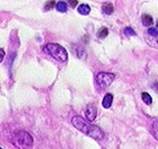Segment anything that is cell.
<instances>
[{"mask_svg": "<svg viewBox=\"0 0 158 149\" xmlns=\"http://www.w3.org/2000/svg\"><path fill=\"white\" fill-rule=\"evenodd\" d=\"M150 132H152V137H154L156 140H158V121H155V122L152 124Z\"/></svg>", "mask_w": 158, "mask_h": 149, "instance_id": "12", "label": "cell"}, {"mask_svg": "<svg viewBox=\"0 0 158 149\" xmlns=\"http://www.w3.org/2000/svg\"><path fill=\"white\" fill-rule=\"evenodd\" d=\"M107 35H109V30H107L106 27H102V28L97 32V36H98L99 39H105Z\"/></svg>", "mask_w": 158, "mask_h": 149, "instance_id": "13", "label": "cell"}, {"mask_svg": "<svg viewBox=\"0 0 158 149\" xmlns=\"http://www.w3.org/2000/svg\"><path fill=\"white\" fill-rule=\"evenodd\" d=\"M141 22H142V25L146 27H149L152 25V17L149 16V15H143L141 17Z\"/></svg>", "mask_w": 158, "mask_h": 149, "instance_id": "9", "label": "cell"}, {"mask_svg": "<svg viewBox=\"0 0 158 149\" xmlns=\"http://www.w3.org/2000/svg\"><path fill=\"white\" fill-rule=\"evenodd\" d=\"M11 143L18 149H30L33 146V138L26 131H16L11 136Z\"/></svg>", "mask_w": 158, "mask_h": 149, "instance_id": "2", "label": "cell"}, {"mask_svg": "<svg viewBox=\"0 0 158 149\" xmlns=\"http://www.w3.org/2000/svg\"><path fill=\"white\" fill-rule=\"evenodd\" d=\"M96 114H97L96 106L94 105V104H89V105L86 107V111H85L86 119L92 122V121H94V120L96 119Z\"/></svg>", "mask_w": 158, "mask_h": 149, "instance_id": "5", "label": "cell"}, {"mask_svg": "<svg viewBox=\"0 0 158 149\" xmlns=\"http://www.w3.org/2000/svg\"><path fill=\"white\" fill-rule=\"evenodd\" d=\"M69 5L71 7H76L78 5V1H69Z\"/></svg>", "mask_w": 158, "mask_h": 149, "instance_id": "19", "label": "cell"}, {"mask_svg": "<svg viewBox=\"0 0 158 149\" xmlns=\"http://www.w3.org/2000/svg\"><path fill=\"white\" fill-rule=\"evenodd\" d=\"M124 34L127 36H135V32L132 30L131 27H127V28H124Z\"/></svg>", "mask_w": 158, "mask_h": 149, "instance_id": "16", "label": "cell"}, {"mask_svg": "<svg viewBox=\"0 0 158 149\" xmlns=\"http://www.w3.org/2000/svg\"><path fill=\"white\" fill-rule=\"evenodd\" d=\"M0 149H2V148H1V147H0Z\"/></svg>", "mask_w": 158, "mask_h": 149, "instance_id": "21", "label": "cell"}, {"mask_svg": "<svg viewBox=\"0 0 158 149\" xmlns=\"http://www.w3.org/2000/svg\"><path fill=\"white\" fill-rule=\"evenodd\" d=\"M146 41H147L152 47L158 48V36H150V35H147V36H146Z\"/></svg>", "mask_w": 158, "mask_h": 149, "instance_id": "11", "label": "cell"}, {"mask_svg": "<svg viewBox=\"0 0 158 149\" xmlns=\"http://www.w3.org/2000/svg\"><path fill=\"white\" fill-rule=\"evenodd\" d=\"M157 30H158V22H157Z\"/></svg>", "mask_w": 158, "mask_h": 149, "instance_id": "20", "label": "cell"}, {"mask_svg": "<svg viewBox=\"0 0 158 149\" xmlns=\"http://www.w3.org/2000/svg\"><path fill=\"white\" fill-rule=\"evenodd\" d=\"M77 56H79V58H85L86 56V52H85V50H84V48L81 47H77Z\"/></svg>", "mask_w": 158, "mask_h": 149, "instance_id": "15", "label": "cell"}, {"mask_svg": "<svg viewBox=\"0 0 158 149\" xmlns=\"http://www.w3.org/2000/svg\"><path fill=\"white\" fill-rule=\"evenodd\" d=\"M112 103H113V95L112 94H106L102 102L103 107H104V109H110L111 105H112Z\"/></svg>", "mask_w": 158, "mask_h": 149, "instance_id": "6", "label": "cell"}, {"mask_svg": "<svg viewBox=\"0 0 158 149\" xmlns=\"http://www.w3.org/2000/svg\"><path fill=\"white\" fill-rule=\"evenodd\" d=\"M43 50H44V52L52 56L53 59L58 60L59 62H66L68 60L67 50L58 43H48Z\"/></svg>", "mask_w": 158, "mask_h": 149, "instance_id": "3", "label": "cell"}, {"mask_svg": "<svg viewBox=\"0 0 158 149\" xmlns=\"http://www.w3.org/2000/svg\"><path fill=\"white\" fill-rule=\"evenodd\" d=\"M102 10L103 13L106 14V15H111L113 13V10H114V8H113V5L111 2H105L103 5Z\"/></svg>", "mask_w": 158, "mask_h": 149, "instance_id": "8", "label": "cell"}, {"mask_svg": "<svg viewBox=\"0 0 158 149\" xmlns=\"http://www.w3.org/2000/svg\"><path fill=\"white\" fill-rule=\"evenodd\" d=\"M141 97H142V101L147 104V105H150L152 103V96L149 95L148 93H142V95H141Z\"/></svg>", "mask_w": 158, "mask_h": 149, "instance_id": "14", "label": "cell"}, {"mask_svg": "<svg viewBox=\"0 0 158 149\" xmlns=\"http://www.w3.org/2000/svg\"><path fill=\"white\" fill-rule=\"evenodd\" d=\"M56 3L54 2V1H49V2H46L45 3V10H50V9H52L53 7L56 6Z\"/></svg>", "mask_w": 158, "mask_h": 149, "instance_id": "17", "label": "cell"}, {"mask_svg": "<svg viewBox=\"0 0 158 149\" xmlns=\"http://www.w3.org/2000/svg\"><path fill=\"white\" fill-rule=\"evenodd\" d=\"M71 123H73V126L77 130H79L80 132L87 135L88 137H92L93 139L102 140L104 138V132H103V130L101 128L86 122L81 116H78V115L73 116V119H71Z\"/></svg>", "mask_w": 158, "mask_h": 149, "instance_id": "1", "label": "cell"}, {"mask_svg": "<svg viewBox=\"0 0 158 149\" xmlns=\"http://www.w3.org/2000/svg\"><path fill=\"white\" fill-rule=\"evenodd\" d=\"M78 13L80 15H88L90 13V7L88 5H86V3H81L78 7Z\"/></svg>", "mask_w": 158, "mask_h": 149, "instance_id": "7", "label": "cell"}, {"mask_svg": "<svg viewBox=\"0 0 158 149\" xmlns=\"http://www.w3.org/2000/svg\"><path fill=\"white\" fill-rule=\"evenodd\" d=\"M67 8H68V6H67V2H64V1H58L56 5V9L60 13H66Z\"/></svg>", "mask_w": 158, "mask_h": 149, "instance_id": "10", "label": "cell"}, {"mask_svg": "<svg viewBox=\"0 0 158 149\" xmlns=\"http://www.w3.org/2000/svg\"><path fill=\"white\" fill-rule=\"evenodd\" d=\"M115 79V75L111 72H98L96 75V85L99 88H106L113 83V80Z\"/></svg>", "mask_w": 158, "mask_h": 149, "instance_id": "4", "label": "cell"}, {"mask_svg": "<svg viewBox=\"0 0 158 149\" xmlns=\"http://www.w3.org/2000/svg\"><path fill=\"white\" fill-rule=\"evenodd\" d=\"M3 58H5V51L2 49H0V62H2Z\"/></svg>", "mask_w": 158, "mask_h": 149, "instance_id": "18", "label": "cell"}]
</instances>
